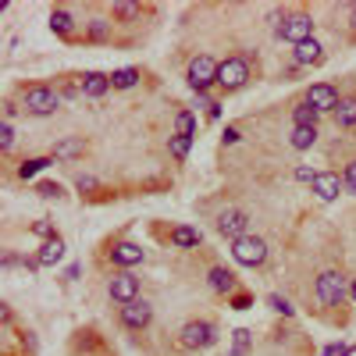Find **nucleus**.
Wrapping results in <instances>:
<instances>
[{
  "mask_svg": "<svg viewBox=\"0 0 356 356\" xmlns=\"http://www.w3.org/2000/svg\"><path fill=\"white\" fill-rule=\"evenodd\" d=\"M107 257H111L114 267H122V271H132V267H139V264L146 260V253H143L136 243H114V246L107 250Z\"/></svg>",
  "mask_w": 356,
  "mask_h": 356,
  "instance_id": "ddd939ff",
  "label": "nucleus"
},
{
  "mask_svg": "<svg viewBox=\"0 0 356 356\" xmlns=\"http://www.w3.org/2000/svg\"><path fill=\"white\" fill-rule=\"evenodd\" d=\"M314 296L321 307H342L346 296H349V282L342 271H321L314 282Z\"/></svg>",
  "mask_w": 356,
  "mask_h": 356,
  "instance_id": "f03ea898",
  "label": "nucleus"
},
{
  "mask_svg": "<svg viewBox=\"0 0 356 356\" xmlns=\"http://www.w3.org/2000/svg\"><path fill=\"white\" fill-rule=\"evenodd\" d=\"M75 189H79V193H97L100 182H97L93 175H75Z\"/></svg>",
  "mask_w": 356,
  "mask_h": 356,
  "instance_id": "f704fd0d",
  "label": "nucleus"
},
{
  "mask_svg": "<svg viewBox=\"0 0 356 356\" xmlns=\"http://www.w3.org/2000/svg\"><path fill=\"white\" fill-rule=\"evenodd\" d=\"M218 342V328L211 321H186L182 332H178V346L189 349V353H200V349H211Z\"/></svg>",
  "mask_w": 356,
  "mask_h": 356,
  "instance_id": "423d86ee",
  "label": "nucleus"
},
{
  "mask_svg": "<svg viewBox=\"0 0 356 356\" xmlns=\"http://www.w3.org/2000/svg\"><path fill=\"white\" fill-rule=\"evenodd\" d=\"M346 349H349V346H342V342H332V346H324V353H321V356H342Z\"/></svg>",
  "mask_w": 356,
  "mask_h": 356,
  "instance_id": "ea45409f",
  "label": "nucleus"
},
{
  "mask_svg": "<svg viewBox=\"0 0 356 356\" xmlns=\"http://www.w3.org/2000/svg\"><path fill=\"white\" fill-rule=\"evenodd\" d=\"M86 36L93 40V43H107L111 40V22L107 18H93V22L86 25Z\"/></svg>",
  "mask_w": 356,
  "mask_h": 356,
  "instance_id": "c85d7f7f",
  "label": "nucleus"
},
{
  "mask_svg": "<svg viewBox=\"0 0 356 356\" xmlns=\"http://www.w3.org/2000/svg\"><path fill=\"white\" fill-rule=\"evenodd\" d=\"M303 100H307L310 107H317L321 114H328V111L335 114V107H339L342 97H339V89H335L332 82H314V86L307 89V97H303Z\"/></svg>",
  "mask_w": 356,
  "mask_h": 356,
  "instance_id": "9b49d317",
  "label": "nucleus"
},
{
  "mask_svg": "<svg viewBox=\"0 0 356 356\" xmlns=\"http://www.w3.org/2000/svg\"><path fill=\"white\" fill-rule=\"evenodd\" d=\"M139 82V68H118L111 72V89H132Z\"/></svg>",
  "mask_w": 356,
  "mask_h": 356,
  "instance_id": "bb28decb",
  "label": "nucleus"
},
{
  "mask_svg": "<svg viewBox=\"0 0 356 356\" xmlns=\"http://www.w3.org/2000/svg\"><path fill=\"white\" fill-rule=\"evenodd\" d=\"M228 307H232V310H250V307H253V292H243V289H239L235 296H228Z\"/></svg>",
  "mask_w": 356,
  "mask_h": 356,
  "instance_id": "473e14b6",
  "label": "nucleus"
},
{
  "mask_svg": "<svg viewBox=\"0 0 356 356\" xmlns=\"http://www.w3.org/2000/svg\"><path fill=\"white\" fill-rule=\"evenodd\" d=\"M335 125L339 129H356V97H342L335 107Z\"/></svg>",
  "mask_w": 356,
  "mask_h": 356,
  "instance_id": "4be33fe9",
  "label": "nucleus"
},
{
  "mask_svg": "<svg viewBox=\"0 0 356 356\" xmlns=\"http://www.w3.org/2000/svg\"><path fill=\"white\" fill-rule=\"evenodd\" d=\"M214 228H218L221 239L235 243V239H243V235H250V214L239 211V207H225V211L218 214V221H214Z\"/></svg>",
  "mask_w": 356,
  "mask_h": 356,
  "instance_id": "0eeeda50",
  "label": "nucleus"
},
{
  "mask_svg": "<svg viewBox=\"0 0 356 356\" xmlns=\"http://www.w3.org/2000/svg\"><path fill=\"white\" fill-rule=\"evenodd\" d=\"M342 182H346V193H349V196H356V161H349V164H346Z\"/></svg>",
  "mask_w": 356,
  "mask_h": 356,
  "instance_id": "c9c22d12",
  "label": "nucleus"
},
{
  "mask_svg": "<svg viewBox=\"0 0 356 356\" xmlns=\"http://www.w3.org/2000/svg\"><path fill=\"white\" fill-rule=\"evenodd\" d=\"M0 264H4V271H11V267L18 264V257L15 253H4V260H0Z\"/></svg>",
  "mask_w": 356,
  "mask_h": 356,
  "instance_id": "37998d69",
  "label": "nucleus"
},
{
  "mask_svg": "<svg viewBox=\"0 0 356 356\" xmlns=\"http://www.w3.org/2000/svg\"><path fill=\"white\" fill-rule=\"evenodd\" d=\"M36 196H43V200H61L65 189H61V182H36Z\"/></svg>",
  "mask_w": 356,
  "mask_h": 356,
  "instance_id": "2f4dec72",
  "label": "nucleus"
},
{
  "mask_svg": "<svg viewBox=\"0 0 356 356\" xmlns=\"http://www.w3.org/2000/svg\"><path fill=\"white\" fill-rule=\"evenodd\" d=\"M239 139H243V132L235 129V125H228V129H225V136H221V143H225V146H235Z\"/></svg>",
  "mask_w": 356,
  "mask_h": 356,
  "instance_id": "4c0bfd02",
  "label": "nucleus"
},
{
  "mask_svg": "<svg viewBox=\"0 0 356 356\" xmlns=\"http://www.w3.org/2000/svg\"><path fill=\"white\" fill-rule=\"evenodd\" d=\"M11 146H15V125L4 122V125H0V150L11 154Z\"/></svg>",
  "mask_w": 356,
  "mask_h": 356,
  "instance_id": "72a5a7b5",
  "label": "nucleus"
},
{
  "mask_svg": "<svg viewBox=\"0 0 356 356\" xmlns=\"http://www.w3.org/2000/svg\"><path fill=\"white\" fill-rule=\"evenodd\" d=\"M200 228H193V225H175L171 228V246H178V250H196L200 246Z\"/></svg>",
  "mask_w": 356,
  "mask_h": 356,
  "instance_id": "6ab92c4d",
  "label": "nucleus"
},
{
  "mask_svg": "<svg viewBox=\"0 0 356 356\" xmlns=\"http://www.w3.org/2000/svg\"><path fill=\"white\" fill-rule=\"evenodd\" d=\"M250 79H253L250 61H246V57H239V54L225 57V61L218 65V89H225V93H239Z\"/></svg>",
  "mask_w": 356,
  "mask_h": 356,
  "instance_id": "20e7f679",
  "label": "nucleus"
},
{
  "mask_svg": "<svg viewBox=\"0 0 356 356\" xmlns=\"http://www.w3.org/2000/svg\"><path fill=\"white\" fill-rule=\"evenodd\" d=\"M207 285H211L218 296L239 292V278H235V271H228V267H211V271H207Z\"/></svg>",
  "mask_w": 356,
  "mask_h": 356,
  "instance_id": "2eb2a0df",
  "label": "nucleus"
},
{
  "mask_svg": "<svg viewBox=\"0 0 356 356\" xmlns=\"http://www.w3.org/2000/svg\"><path fill=\"white\" fill-rule=\"evenodd\" d=\"M50 164H54V157H29V161L18 164V178H22V182H29V178H36V175L47 171Z\"/></svg>",
  "mask_w": 356,
  "mask_h": 356,
  "instance_id": "5701e85b",
  "label": "nucleus"
},
{
  "mask_svg": "<svg viewBox=\"0 0 356 356\" xmlns=\"http://www.w3.org/2000/svg\"><path fill=\"white\" fill-rule=\"evenodd\" d=\"M50 33L54 36H61V40H72L75 33V18L68 8H50Z\"/></svg>",
  "mask_w": 356,
  "mask_h": 356,
  "instance_id": "f3484780",
  "label": "nucleus"
},
{
  "mask_svg": "<svg viewBox=\"0 0 356 356\" xmlns=\"http://www.w3.org/2000/svg\"><path fill=\"white\" fill-rule=\"evenodd\" d=\"M232 257H235V264H243V267H264L267 243L260 239V235H243V239L232 243Z\"/></svg>",
  "mask_w": 356,
  "mask_h": 356,
  "instance_id": "6e6552de",
  "label": "nucleus"
},
{
  "mask_svg": "<svg viewBox=\"0 0 356 356\" xmlns=\"http://www.w3.org/2000/svg\"><path fill=\"white\" fill-rule=\"evenodd\" d=\"M57 107H61V93L47 82H33L22 89V111L33 118H50Z\"/></svg>",
  "mask_w": 356,
  "mask_h": 356,
  "instance_id": "f257e3e1",
  "label": "nucleus"
},
{
  "mask_svg": "<svg viewBox=\"0 0 356 356\" xmlns=\"http://www.w3.org/2000/svg\"><path fill=\"white\" fill-rule=\"evenodd\" d=\"M310 189L317 193L321 203H335V200L346 193V182H342V175H339V171H317V178H314V186H310Z\"/></svg>",
  "mask_w": 356,
  "mask_h": 356,
  "instance_id": "f8f14e48",
  "label": "nucleus"
},
{
  "mask_svg": "<svg viewBox=\"0 0 356 356\" xmlns=\"http://www.w3.org/2000/svg\"><path fill=\"white\" fill-rule=\"evenodd\" d=\"M36 260H40V267H54V264H61V260H65V239H61V235L47 239V243L40 246Z\"/></svg>",
  "mask_w": 356,
  "mask_h": 356,
  "instance_id": "a211bd4d",
  "label": "nucleus"
},
{
  "mask_svg": "<svg viewBox=\"0 0 356 356\" xmlns=\"http://www.w3.org/2000/svg\"><path fill=\"white\" fill-rule=\"evenodd\" d=\"M111 11H114L118 22H132V18H139V4H129V0H118Z\"/></svg>",
  "mask_w": 356,
  "mask_h": 356,
  "instance_id": "c756f323",
  "label": "nucleus"
},
{
  "mask_svg": "<svg viewBox=\"0 0 356 356\" xmlns=\"http://www.w3.org/2000/svg\"><path fill=\"white\" fill-rule=\"evenodd\" d=\"M175 132L186 136V139H196V114L193 111H178L175 114Z\"/></svg>",
  "mask_w": 356,
  "mask_h": 356,
  "instance_id": "393cba45",
  "label": "nucleus"
},
{
  "mask_svg": "<svg viewBox=\"0 0 356 356\" xmlns=\"http://www.w3.org/2000/svg\"><path fill=\"white\" fill-rule=\"evenodd\" d=\"M317 122H321V111L310 107L307 100H300V104L292 107V125L296 129H317Z\"/></svg>",
  "mask_w": 356,
  "mask_h": 356,
  "instance_id": "412c9836",
  "label": "nucleus"
},
{
  "mask_svg": "<svg viewBox=\"0 0 356 356\" xmlns=\"http://www.w3.org/2000/svg\"><path fill=\"white\" fill-rule=\"evenodd\" d=\"M33 235H40L43 243H47V239H54V235H57V232H54V221H47V218H43V221H36V225H33Z\"/></svg>",
  "mask_w": 356,
  "mask_h": 356,
  "instance_id": "e433bc0d",
  "label": "nucleus"
},
{
  "mask_svg": "<svg viewBox=\"0 0 356 356\" xmlns=\"http://www.w3.org/2000/svg\"><path fill=\"white\" fill-rule=\"evenodd\" d=\"M289 143H292V150H310V146L317 143V129H296V125H292Z\"/></svg>",
  "mask_w": 356,
  "mask_h": 356,
  "instance_id": "a878e982",
  "label": "nucleus"
},
{
  "mask_svg": "<svg viewBox=\"0 0 356 356\" xmlns=\"http://www.w3.org/2000/svg\"><path fill=\"white\" fill-rule=\"evenodd\" d=\"M79 275H82V264H68V271H65V278H68V282H75Z\"/></svg>",
  "mask_w": 356,
  "mask_h": 356,
  "instance_id": "a19ab883",
  "label": "nucleus"
},
{
  "mask_svg": "<svg viewBox=\"0 0 356 356\" xmlns=\"http://www.w3.org/2000/svg\"><path fill=\"white\" fill-rule=\"evenodd\" d=\"M349 300H353V303H356V278H353V282H349Z\"/></svg>",
  "mask_w": 356,
  "mask_h": 356,
  "instance_id": "a18cd8bd",
  "label": "nucleus"
},
{
  "mask_svg": "<svg viewBox=\"0 0 356 356\" xmlns=\"http://www.w3.org/2000/svg\"><path fill=\"white\" fill-rule=\"evenodd\" d=\"M253 349V332L250 328H235L232 332V353L228 356H246Z\"/></svg>",
  "mask_w": 356,
  "mask_h": 356,
  "instance_id": "b1692460",
  "label": "nucleus"
},
{
  "mask_svg": "<svg viewBox=\"0 0 356 356\" xmlns=\"http://www.w3.org/2000/svg\"><path fill=\"white\" fill-rule=\"evenodd\" d=\"M292 61H296V68H317V65H324V47L317 40H307L300 47H292Z\"/></svg>",
  "mask_w": 356,
  "mask_h": 356,
  "instance_id": "4468645a",
  "label": "nucleus"
},
{
  "mask_svg": "<svg viewBox=\"0 0 356 356\" xmlns=\"http://www.w3.org/2000/svg\"><path fill=\"white\" fill-rule=\"evenodd\" d=\"M189 150H193V139H186V136H168V154L175 157V161H186L189 157Z\"/></svg>",
  "mask_w": 356,
  "mask_h": 356,
  "instance_id": "cd10ccee",
  "label": "nucleus"
},
{
  "mask_svg": "<svg viewBox=\"0 0 356 356\" xmlns=\"http://www.w3.org/2000/svg\"><path fill=\"white\" fill-rule=\"evenodd\" d=\"M107 296H111L118 307H125L132 300H143V296H139V278L132 271H114L111 282H107Z\"/></svg>",
  "mask_w": 356,
  "mask_h": 356,
  "instance_id": "1a4fd4ad",
  "label": "nucleus"
},
{
  "mask_svg": "<svg viewBox=\"0 0 356 356\" xmlns=\"http://www.w3.org/2000/svg\"><path fill=\"white\" fill-rule=\"evenodd\" d=\"M79 86H82V97L100 100V97L107 93V89H111V75H107V72H82Z\"/></svg>",
  "mask_w": 356,
  "mask_h": 356,
  "instance_id": "dca6fc26",
  "label": "nucleus"
},
{
  "mask_svg": "<svg viewBox=\"0 0 356 356\" xmlns=\"http://www.w3.org/2000/svg\"><path fill=\"white\" fill-rule=\"evenodd\" d=\"M349 33H353V40H356V4H349Z\"/></svg>",
  "mask_w": 356,
  "mask_h": 356,
  "instance_id": "79ce46f5",
  "label": "nucleus"
},
{
  "mask_svg": "<svg viewBox=\"0 0 356 356\" xmlns=\"http://www.w3.org/2000/svg\"><path fill=\"white\" fill-rule=\"evenodd\" d=\"M218 65L221 61H214L211 54H196L193 57L189 68H186V82H189L193 93H211V86H218Z\"/></svg>",
  "mask_w": 356,
  "mask_h": 356,
  "instance_id": "7ed1b4c3",
  "label": "nucleus"
},
{
  "mask_svg": "<svg viewBox=\"0 0 356 356\" xmlns=\"http://www.w3.org/2000/svg\"><path fill=\"white\" fill-rule=\"evenodd\" d=\"M82 150H86L82 136H72V139H61V143H54L50 157H54V161H75V157H82Z\"/></svg>",
  "mask_w": 356,
  "mask_h": 356,
  "instance_id": "aec40b11",
  "label": "nucleus"
},
{
  "mask_svg": "<svg viewBox=\"0 0 356 356\" xmlns=\"http://www.w3.org/2000/svg\"><path fill=\"white\" fill-rule=\"evenodd\" d=\"M275 36L292 43V47H300L307 40H314V18L307 11H296V15H285L278 25H275Z\"/></svg>",
  "mask_w": 356,
  "mask_h": 356,
  "instance_id": "39448f33",
  "label": "nucleus"
},
{
  "mask_svg": "<svg viewBox=\"0 0 356 356\" xmlns=\"http://www.w3.org/2000/svg\"><path fill=\"white\" fill-rule=\"evenodd\" d=\"M118 321H122V328H129V332H146L154 321V307L146 300H132L125 307H118Z\"/></svg>",
  "mask_w": 356,
  "mask_h": 356,
  "instance_id": "9d476101",
  "label": "nucleus"
},
{
  "mask_svg": "<svg viewBox=\"0 0 356 356\" xmlns=\"http://www.w3.org/2000/svg\"><path fill=\"white\" fill-rule=\"evenodd\" d=\"M207 118H211V122H218V118H221V104H218V100H214L211 111H207Z\"/></svg>",
  "mask_w": 356,
  "mask_h": 356,
  "instance_id": "c03bdc74",
  "label": "nucleus"
},
{
  "mask_svg": "<svg viewBox=\"0 0 356 356\" xmlns=\"http://www.w3.org/2000/svg\"><path fill=\"white\" fill-rule=\"evenodd\" d=\"M296 178H300V182H310V186H314L317 171H314V168H307V164H300V168H296Z\"/></svg>",
  "mask_w": 356,
  "mask_h": 356,
  "instance_id": "58836bf2",
  "label": "nucleus"
},
{
  "mask_svg": "<svg viewBox=\"0 0 356 356\" xmlns=\"http://www.w3.org/2000/svg\"><path fill=\"white\" fill-rule=\"evenodd\" d=\"M267 307H271L275 314H282V317H292V314H296V310H292V303L285 300V296H278V292L267 296Z\"/></svg>",
  "mask_w": 356,
  "mask_h": 356,
  "instance_id": "7c9ffc66",
  "label": "nucleus"
}]
</instances>
